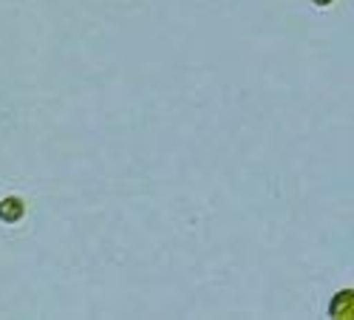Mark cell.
Segmentation results:
<instances>
[{"label": "cell", "mask_w": 354, "mask_h": 320, "mask_svg": "<svg viewBox=\"0 0 354 320\" xmlns=\"http://www.w3.org/2000/svg\"><path fill=\"white\" fill-rule=\"evenodd\" d=\"M315 6H332V0H312Z\"/></svg>", "instance_id": "3"}, {"label": "cell", "mask_w": 354, "mask_h": 320, "mask_svg": "<svg viewBox=\"0 0 354 320\" xmlns=\"http://www.w3.org/2000/svg\"><path fill=\"white\" fill-rule=\"evenodd\" d=\"M23 213H26L23 198H17V196H9V198H3V201H0V218H3L6 224H17V221L23 218Z\"/></svg>", "instance_id": "1"}, {"label": "cell", "mask_w": 354, "mask_h": 320, "mask_svg": "<svg viewBox=\"0 0 354 320\" xmlns=\"http://www.w3.org/2000/svg\"><path fill=\"white\" fill-rule=\"evenodd\" d=\"M329 312H332L335 317H337L340 312L348 317V314H351V292H340V295L335 298V303H332V309H329Z\"/></svg>", "instance_id": "2"}]
</instances>
